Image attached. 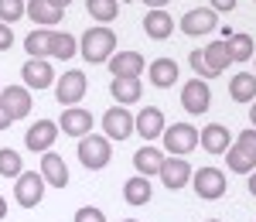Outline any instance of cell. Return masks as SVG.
I'll return each mask as SVG.
<instances>
[{
    "instance_id": "1",
    "label": "cell",
    "mask_w": 256,
    "mask_h": 222,
    "mask_svg": "<svg viewBox=\"0 0 256 222\" xmlns=\"http://www.w3.org/2000/svg\"><path fill=\"white\" fill-rule=\"evenodd\" d=\"M79 52H82V58H86V62L102 65V62L116 52V31H110V28H102V24L89 28V31L82 34V41H79Z\"/></svg>"
},
{
    "instance_id": "2",
    "label": "cell",
    "mask_w": 256,
    "mask_h": 222,
    "mask_svg": "<svg viewBox=\"0 0 256 222\" xmlns=\"http://www.w3.org/2000/svg\"><path fill=\"white\" fill-rule=\"evenodd\" d=\"M160 140H164V150L171 158H188L198 147V130L192 123H174V126H164Z\"/></svg>"
},
{
    "instance_id": "3",
    "label": "cell",
    "mask_w": 256,
    "mask_h": 222,
    "mask_svg": "<svg viewBox=\"0 0 256 222\" xmlns=\"http://www.w3.org/2000/svg\"><path fill=\"white\" fill-rule=\"evenodd\" d=\"M113 158V144L102 140V134H86L79 140V161L82 168H89V171H102L106 164Z\"/></svg>"
},
{
    "instance_id": "4",
    "label": "cell",
    "mask_w": 256,
    "mask_h": 222,
    "mask_svg": "<svg viewBox=\"0 0 256 222\" xmlns=\"http://www.w3.org/2000/svg\"><path fill=\"white\" fill-rule=\"evenodd\" d=\"M14 198L20 208H34L44 198V182H41L38 171H20L14 178Z\"/></svg>"
},
{
    "instance_id": "5",
    "label": "cell",
    "mask_w": 256,
    "mask_h": 222,
    "mask_svg": "<svg viewBox=\"0 0 256 222\" xmlns=\"http://www.w3.org/2000/svg\"><path fill=\"white\" fill-rule=\"evenodd\" d=\"M192 184H195L198 198L216 202V198L226 195V171L222 168H198L195 174H192Z\"/></svg>"
},
{
    "instance_id": "6",
    "label": "cell",
    "mask_w": 256,
    "mask_h": 222,
    "mask_svg": "<svg viewBox=\"0 0 256 222\" xmlns=\"http://www.w3.org/2000/svg\"><path fill=\"white\" fill-rule=\"evenodd\" d=\"M0 110L14 120H24L31 110H34V102H31V89H24V86H7V89H0Z\"/></svg>"
},
{
    "instance_id": "7",
    "label": "cell",
    "mask_w": 256,
    "mask_h": 222,
    "mask_svg": "<svg viewBox=\"0 0 256 222\" xmlns=\"http://www.w3.org/2000/svg\"><path fill=\"white\" fill-rule=\"evenodd\" d=\"M181 106H184V113H192V116L208 113V106H212V89L205 86V79H188L184 82V89H181Z\"/></svg>"
},
{
    "instance_id": "8",
    "label": "cell",
    "mask_w": 256,
    "mask_h": 222,
    "mask_svg": "<svg viewBox=\"0 0 256 222\" xmlns=\"http://www.w3.org/2000/svg\"><path fill=\"white\" fill-rule=\"evenodd\" d=\"M181 31L192 34V38L212 34V31H218V14L212 7H195V10H188V14L181 18Z\"/></svg>"
},
{
    "instance_id": "9",
    "label": "cell",
    "mask_w": 256,
    "mask_h": 222,
    "mask_svg": "<svg viewBox=\"0 0 256 222\" xmlns=\"http://www.w3.org/2000/svg\"><path fill=\"white\" fill-rule=\"evenodd\" d=\"M92 123H96V116H92L89 110H82V106H68V110L58 116V130H62V134H68V137H76V140H82L86 134H92Z\"/></svg>"
},
{
    "instance_id": "10",
    "label": "cell",
    "mask_w": 256,
    "mask_h": 222,
    "mask_svg": "<svg viewBox=\"0 0 256 222\" xmlns=\"http://www.w3.org/2000/svg\"><path fill=\"white\" fill-rule=\"evenodd\" d=\"M86 96V72L79 68H72V72H65L55 86V100L68 110V106H79V100Z\"/></svg>"
},
{
    "instance_id": "11",
    "label": "cell",
    "mask_w": 256,
    "mask_h": 222,
    "mask_svg": "<svg viewBox=\"0 0 256 222\" xmlns=\"http://www.w3.org/2000/svg\"><path fill=\"white\" fill-rule=\"evenodd\" d=\"M102 134H106L110 140H126V137L134 134V116H130V110H126V106L106 110V113H102Z\"/></svg>"
},
{
    "instance_id": "12",
    "label": "cell",
    "mask_w": 256,
    "mask_h": 222,
    "mask_svg": "<svg viewBox=\"0 0 256 222\" xmlns=\"http://www.w3.org/2000/svg\"><path fill=\"white\" fill-rule=\"evenodd\" d=\"M106 62H110L113 79H140V72L147 68V62H144L140 52H113Z\"/></svg>"
},
{
    "instance_id": "13",
    "label": "cell",
    "mask_w": 256,
    "mask_h": 222,
    "mask_svg": "<svg viewBox=\"0 0 256 222\" xmlns=\"http://www.w3.org/2000/svg\"><path fill=\"white\" fill-rule=\"evenodd\" d=\"M58 140V123L52 120H38L31 123V130L24 134V144H28V150H34V154H44V150H52Z\"/></svg>"
},
{
    "instance_id": "14",
    "label": "cell",
    "mask_w": 256,
    "mask_h": 222,
    "mask_svg": "<svg viewBox=\"0 0 256 222\" xmlns=\"http://www.w3.org/2000/svg\"><path fill=\"white\" fill-rule=\"evenodd\" d=\"M20 79H24V89H48L55 82V68L48 58H28L20 68Z\"/></svg>"
},
{
    "instance_id": "15",
    "label": "cell",
    "mask_w": 256,
    "mask_h": 222,
    "mask_svg": "<svg viewBox=\"0 0 256 222\" xmlns=\"http://www.w3.org/2000/svg\"><path fill=\"white\" fill-rule=\"evenodd\" d=\"M158 174H160V184L164 188L178 192V188H184V184L192 182V164L184 161V158H164Z\"/></svg>"
},
{
    "instance_id": "16",
    "label": "cell",
    "mask_w": 256,
    "mask_h": 222,
    "mask_svg": "<svg viewBox=\"0 0 256 222\" xmlns=\"http://www.w3.org/2000/svg\"><path fill=\"white\" fill-rule=\"evenodd\" d=\"M38 168H41L38 174H41L44 184H52V188H65V184H68V168H65V161H62L55 150H44Z\"/></svg>"
},
{
    "instance_id": "17",
    "label": "cell",
    "mask_w": 256,
    "mask_h": 222,
    "mask_svg": "<svg viewBox=\"0 0 256 222\" xmlns=\"http://www.w3.org/2000/svg\"><path fill=\"white\" fill-rule=\"evenodd\" d=\"M198 144L216 158V154H226V150L232 147V134H229V126H222V123H208L205 130H198Z\"/></svg>"
},
{
    "instance_id": "18",
    "label": "cell",
    "mask_w": 256,
    "mask_h": 222,
    "mask_svg": "<svg viewBox=\"0 0 256 222\" xmlns=\"http://www.w3.org/2000/svg\"><path fill=\"white\" fill-rule=\"evenodd\" d=\"M134 130L144 140H160V134H164V113H160L158 106H144L137 113V120H134Z\"/></svg>"
},
{
    "instance_id": "19",
    "label": "cell",
    "mask_w": 256,
    "mask_h": 222,
    "mask_svg": "<svg viewBox=\"0 0 256 222\" xmlns=\"http://www.w3.org/2000/svg\"><path fill=\"white\" fill-rule=\"evenodd\" d=\"M24 14L34 20L38 28H55V24H62V18H65V10H58V7L48 4V0H28V4H24Z\"/></svg>"
},
{
    "instance_id": "20",
    "label": "cell",
    "mask_w": 256,
    "mask_h": 222,
    "mask_svg": "<svg viewBox=\"0 0 256 222\" xmlns=\"http://www.w3.org/2000/svg\"><path fill=\"white\" fill-rule=\"evenodd\" d=\"M160 164H164V150H158L154 144L140 147L137 154H134V168H137L140 178H154V174L160 171Z\"/></svg>"
},
{
    "instance_id": "21",
    "label": "cell",
    "mask_w": 256,
    "mask_h": 222,
    "mask_svg": "<svg viewBox=\"0 0 256 222\" xmlns=\"http://www.w3.org/2000/svg\"><path fill=\"white\" fill-rule=\"evenodd\" d=\"M144 31H147V38H154V41L171 38V31H174V18H171L168 10H147V18H144Z\"/></svg>"
},
{
    "instance_id": "22",
    "label": "cell",
    "mask_w": 256,
    "mask_h": 222,
    "mask_svg": "<svg viewBox=\"0 0 256 222\" xmlns=\"http://www.w3.org/2000/svg\"><path fill=\"white\" fill-rule=\"evenodd\" d=\"M226 52H229L232 62H250L253 52H256V44L246 31H229V34H226Z\"/></svg>"
},
{
    "instance_id": "23",
    "label": "cell",
    "mask_w": 256,
    "mask_h": 222,
    "mask_svg": "<svg viewBox=\"0 0 256 222\" xmlns=\"http://www.w3.org/2000/svg\"><path fill=\"white\" fill-rule=\"evenodd\" d=\"M202 62L208 65V72H212V76L226 72V68L232 65L229 52H226V41H212V44H205V48H202Z\"/></svg>"
},
{
    "instance_id": "24",
    "label": "cell",
    "mask_w": 256,
    "mask_h": 222,
    "mask_svg": "<svg viewBox=\"0 0 256 222\" xmlns=\"http://www.w3.org/2000/svg\"><path fill=\"white\" fill-rule=\"evenodd\" d=\"M147 72H150V82H154L158 89H171L178 82V62L174 58H158Z\"/></svg>"
},
{
    "instance_id": "25",
    "label": "cell",
    "mask_w": 256,
    "mask_h": 222,
    "mask_svg": "<svg viewBox=\"0 0 256 222\" xmlns=\"http://www.w3.org/2000/svg\"><path fill=\"white\" fill-rule=\"evenodd\" d=\"M110 92H113V100L120 106H130V102H137L144 96V86H140V79H113Z\"/></svg>"
},
{
    "instance_id": "26",
    "label": "cell",
    "mask_w": 256,
    "mask_h": 222,
    "mask_svg": "<svg viewBox=\"0 0 256 222\" xmlns=\"http://www.w3.org/2000/svg\"><path fill=\"white\" fill-rule=\"evenodd\" d=\"M150 195H154V188H150V178H130V182L123 184V198L130 205H147L150 202Z\"/></svg>"
},
{
    "instance_id": "27",
    "label": "cell",
    "mask_w": 256,
    "mask_h": 222,
    "mask_svg": "<svg viewBox=\"0 0 256 222\" xmlns=\"http://www.w3.org/2000/svg\"><path fill=\"white\" fill-rule=\"evenodd\" d=\"M229 96L236 102H253L256 100V76H250V72H239L236 79L229 82Z\"/></svg>"
},
{
    "instance_id": "28",
    "label": "cell",
    "mask_w": 256,
    "mask_h": 222,
    "mask_svg": "<svg viewBox=\"0 0 256 222\" xmlns=\"http://www.w3.org/2000/svg\"><path fill=\"white\" fill-rule=\"evenodd\" d=\"M48 58H76V38L65 34V31H52V44H48Z\"/></svg>"
},
{
    "instance_id": "29",
    "label": "cell",
    "mask_w": 256,
    "mask_h": 222,
    "mask_svg": "<svg viewBox=\"0 0 256 222\" xmlns=\"http://www.w3.org/2000/svg\"><path fill=\"white\" fill-rule=\"evenodd\" d=\"M226 168H229V171H236V174H253V171H256V158H250L242 147L232 144V147L226 150Z\"/></svg>"
},
{
    "instance_id": "30",
    "label": "cell",
    "mask_w": 256,
    "mask_h": 222,
    "mask_svg": "<svg viewBox=\"0 0 256 222\" xmlns=\"http://www.w3.org/2000/svg\"><path fill=\"white\" fill-rule=\"evenodd\" d=\"M86 7H89V14H92L102 28H106V24H113V20L120 18V4H116V0H89Z\"/></svg>"
},
{
    "instance_id": "31",
    "label": "cell",
    "mask_w": 256,
    "mask_h": 222,
    "mask_svg": "<svg viewBox=\"0 0 256 222\" xmlns=\"http://www.w3.org/2000/svg\"><path fill=\"white\" fill-rule=\"evenodd\" d=\"M48 44H52V31H31L24 38V52L31 58H48Z\"/></svg>"
},
{
    "instance_id": "32",
    "label": "cell",
    "mask_w": 256,
    "mask_h": 222,
    "mask_svg": "<svg viewBox=\"0 0 256 222\" xmlns=\"http://www.w3.org/2000/svg\"><path fill=\"white\" fill-rule=\"evenodd\" d=\"M20 168H24L20 154H18V150H10V147H4V150H0V174H4V178H18Z\"/></svg>"
},
{
    "instance_id": "33",
    "label": "cell",
    "mask_w": 256,
    "mask_h": 222,
    "mask_svg": "<svg viewBox=\"0 0 256 222\" xmlns=\"http://www.w3.org/2000/svg\"><path fill=\"white\" fill-rule=\"evenodd\" d=\"M24 18V0H0V20L4 24H14Z\"/></svg>"
},
{
    "instance_id": "34",
    "label": "cell",
    "mask_w": 256,
    "mask_h": 222,
    "mask_svg": "<svg viewBox=\"0 0 256 222\" xmlns=\"http://www.w3.org/2000/svg\"><path fill=\"white\" fill-rule=\"evenodd\" d=\"M76 222H106V216H102V208H96V205H82L79 212H76Z\"/></svg>"
},
{
    "instance_id": "35",
    "label": "cell",
    "mask_w": 256,
    "mask_h": 222,
    "mask_svg": "<svg viewBox=\"0 0 256 222\" xmlns=\"http://www.w3.org/2000/svg\"><path fill=\"white\" fill-rule=\"evenodd\" d=\"M232 144H236V147H242L250 158H256V130H242V134H239Z\"/></svg>"
},
{
    "instance_id": "36",
    "label": "cell",
    "mask_w": 256,
    "mask_h": 222,
    "mask_svg": "<svg viewBox=\"0 0 256 222\" xmlns=\"http://www.w3.org/2000/svg\"><path fill=\"white\" fill-rule=\"evenodd\" d=\"M188 62H192V68L198 72V79H216V76L208 72V65L202 62V48H198V52H192V55H188Z\"/></svg>"
},
{
    "instance_id": "37",
    "label": "cell",
    "mask_w": 256,
    "mask_h": 222,
    "mask_svg": "<svg viewBox=\"0 0 256 222\" xmlns=\"http://www.w3.org/2000/svg\"><path fill=\"white\" fill-rule=\"evenodd\" d=\"M7 48H14V31H10V24L0 20V52H7Z\"/></svg>"
},
{
    "instance_id": "38",
    "label": "cell",
    "mask_w": 256,
    "mask_h": 222,
    "mask_svg": "<svg viewBox=\"0 0 256 222\" xmlns=\"http://www.w3.org/2000/svg\"><path fill=\"white\" fill-rule=\"evenodd\" d=\"M208 4H212V10H216V14H229V10H236L239 0H208Z\"/></svg>"
},
{
    "instance_id": "39",
    "label": "cell",
    "mask_w": 256,
    "mask_h": 222,
    "mask_svg": "<svg viewBox=\"0 0 256 222\" xmlns=\"http://www.w3.org/2000/svg\"><path fill=\"white\" fill-rule=\"evenodd\" d=\"M150 10H164V4H171V0H144Z\"/></svg>"
},
{
    "instance_id": "40",
    "label": "cell",
    "mask_w": 256,
    "mask_h": 222,
    "mask_svg": "<svg viewBox=\"0 0 256 222\" xmlns=\"http://www.w3.org/2000/svg\"><path fill=\"white\" fill-rule=\"evenodd\" d=\"M7 126H10V116H7V113L0 110V130H7Z\"/></svg>"
},
{
    "instance_id": "41",
    "label": "cell",
    "mask_w": 256,
    "mask_h": 222,
    "mask_svg": "<svg viewBox=\"0 0 256 222\" xmlns=\"http://www.w3.org/2000/svg\"><path fill=\"white\" fill-rule=\"evenodd\" d=\"M48 4H55V7H58V10H65V7H68V4H72V0H48Z\"/></svg>"
},
{
    "instance_id": "42",
    "label": "cell",
    "mask_w": 256,
    "mask_h": 222,
    "mask_svg": "<svg viewBox=\"0 0 256 222\" xmlns=\"http://www.w3.org/2000/svg\"><path fill=\"white\" fill-rule=\"evenodd\" d=\"M250 195H256V171L250 174Z\"/></svg>"
},
{
    "instance_id": "43",
    "label": "cell",
    "mask_w": 256,
    "mask_h": 222,
    "mask_svg": "<svg viewBox=\"0 0 256 222\" xmlns=\"http://www.w3.org/2000/svg\"><path fill=\"white\" fill-rule=\"evenodd\" d=\"M7 216V202H4V195H0V219Z\"/></svg>"
},
{
    "instance_id": "44",
    "label": "cell",
    "mask_w": 256,
    "mask_h": 222,
    "mask_svg": "<svg viewBox=\"0 0 256 222\" xmlns=\"http://www.w3.org/2000/svg\"><path fill=\"white\" fill-rule=\"evenodd\" d=\"M250 120H253V130H256V100H253V110H250Z\"/></svg>"
},
{
    "instance_id": "45",
    "label": "cell",
    "mask_w": 256,
    "mask_h": 222,
    "mask_svg": "<svg viewBox=\"0 0 256 222\" xmlns=\"http://www.w3.org/2000/svg\"><path fill=\"white\" fill-rule=\"evenodd\" d=\"M126 222H137V219H126Z\"/></svg>"
},
{
    "instance_id": "46",
    "label": "cell",
    "mask_w": 256,
    "mask_h": 222,
    "mask_svg": "<svg viewBox=\"0 0 256 222\" xmlns=\"http://www.w3.org/2000/svg\"><path fill=\"white\" fill-rule=\"evenodd\" d=\"M208 222H218V219H208Z\"/></svg>"
},
{
    "instance_id": "47",
    "label": "cell",
    "mask_w": 256,
    "mask_h": 222,
    "mask_svg": "<svg viewBox=\"0 0 256 222\" xmlns=\"http://www.w3.org/2000/svg\"><path fill=\"white\" fill-rule=\"evenodd\" d=\"M253 62H256V52H253Z\"/></svg>"
},
{
    "instance_id": "48",
    "label": "cell",
    "mask_w": 256,
    "mask_h": 222,
    "mask_svg": "<svg viewBox=\"0 0 256 222\" xmlns=\"http://www.w3.org/2000/svg\"><path fill=\"white\" fill-rule=\"evenodd\" d=\"M126 4H134V0H126Z\"/></svg>"
}]
</instances>
